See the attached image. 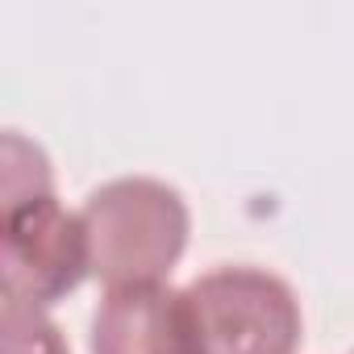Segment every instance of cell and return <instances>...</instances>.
<instances>
[{
  "label": "cell",
  "instance_id": "4",
  "mask_svg": "<svg viewBox=\"0 0 354 354\" xmlns=\"http://www.w3.org/2000/svg\"><path fill=\"white\" fill-rule=\"evenodd\" d=\"M92 354H192L184 292L171 283L109 288L88 329Z\"/></svg>",
  "mask_w": 354,
  "mask_h": 354
},
{
  "label": "cell",
  "instance_id": "1",
  "mask_svg": "<svg viewBox=\"0 0 354 354\" xmlns=\"http://www.w3.org/2000/svg\"><path fill=\"white\" fill-rule=\"evenodd\" d=\"M80 217L88 230L92 275L109 288L167 283L192 234L188 201L154 175H121L92 188Z\"/></svg>",
  "mask_w": 354,
  "mask_h": 354
},
{
  "label": "cell",
  "instance_id": "5",
  "mask_svg": "<svg viewBox=\"0 0 354 354\" xmlns=\"http://www.w3.org/2000/svg\"><path fill=\"white\" fill-rule=\"evenodd\" d=\"M0 321H5V354H71L67 337L42 308L5 300Z\"/></svg>",
  "mask_w": 354,
  "mask_h": 354
},
{
  "label": "cell",
  "instance_id": "2",
  "mask_svg": "<svg viewBox=\"0 0 354 354\" xmlns=\"http://www.w3.org/2000/svg\"><path fill=\"white\" fill-rule=\"evenodd\" d=\"M192 354H296L300 300L263 267H213L184 288Z\"/></svg>",
  "mask_w": 354,
  "mask_h": 354
},
{
  "label": "cell",
  "instance_id": "3",
  "mask_svg": "<svg viewBox=\"0 0 354 354\" xmlns=\"http://www.w3.org/2000/svg\"><path fill=\"white\" fill-rule=\"evenodd\" d=\"M92 275L88 230L55 192L0 205V288L5 300L50 308Z\"/></svg>",
  "mask_w": 354,
  "mask_h": 354
}]
</instances>
